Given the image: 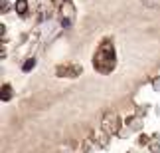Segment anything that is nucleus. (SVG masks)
I'll return each instance as SVG.
<instances>
[{
    "label": "nucleus",
    "instance_id": "obj_1",
    "mask_svg": "<svg viewBox=\"0 0 160 153\" xmlns=\"http://www.w3.org/2000/svg\"><path fill=\"white\" fill-rule=\"evenodd\" d=\"M93 64H95V70L99 74H111L115 68V50H113V44L105 40L103 44L99 46L97 54L93 58Z\"/></svg>",
    "mask_w": 160,
    "mask_h": 153
},
{
    "label": "nucleus",
    "instance_id": "obj_2",
    "mask_svg": "<svg viewBox=\"0 0 160 153\" xmlns=\"http://www.w3.org/2000/svg\"><path fill=\"white\" fill-rule=\"evenodd\" d=\"M81 74V66H71V64H63V66H59L56 70V76H59V78H75V76H79Z\"/></svg>",
    "mask_w": 160,
    "mask_h": 153
},
{
    "label": "nucleus",
    "instance_id": "obj_3",
    "mask_svg": "<svg viewBox=\"0 0 160 153\" xmlns=\"http://www.w3.org/2000/svg\"><path fill=\"white\" fill-rule=\"evenodd\" d=\"M26 10H28V2H26V0H18V2H16V12L22 16Z\"/></svg>",
    "mask_w": 160,
    "mask_h": 153
},
{
    "label": "nucleus",
    "instance_id": "obj_4",
    "mask_svg": "<svg viewBox=\"0 0 160 153\" xmlns=\"http://www.w3.org/2000/svg\"><path fill=\"white\" fill-rule=\"evenodd\" d=\"M10 97H12V90L4 84V86H2V101H8Z\"/></svg>",
    "mask_w": 160,
    "mask_h": 153
},
{
    "label": "nucleus",
    "instance_id": "obj_5",
    "mask_svg": "<svg viewBox=\"0 0 160 153\" xmlns=\"http://www.w3.org/2000/svg\"><path fill=\"white\" fill-rule=\"evenodd\" d=\"M34 66H36V60H34V58H30V60H26V62H24L22 70H24V72H30Z\"/></svg>",
    "mask_w": 160,
    "mask_h": 153
}]
</instances>
